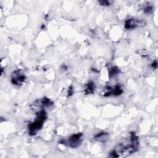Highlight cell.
Masks as SVG:
<instances>
[{"mask_svg": "<svg viewBox=\"0 0 158 158\" xmlns=\"http://www.w3.org/2000/svg\"><path fill=\"white\" fill-rule=\"evenodd\" d=\"M46 118L47 114L45 111L42 110L38 112L35 121L29 125V129L30 135H35L42 128Z\"/></svg>", "mask_w": 158, "mask_h": 158, "instance_id": "1", "label": "cell"}, {"mask_svg": "<svg viewBox=\"0 0 158 158\" xmlns=\"http://www.w3.org/2000/svg\"><path fill=\"white\" fill-rule=\"evenodd\" d=\"M146 24V21L144 19H130L126 21L125 27L127 30H132L137 27H143Z\"/></svg>", "mask_w": 158, "mask_h": 158, "instance_id": "2", "label": "cell"}, {"mask_svg": "<svg viewBox=\"0 0 158 158\" xmlns=\"http://www.w3.org/2000/svg\"><path fill=\"white\" fill-rule=\"evenodd\" d=\"M83 140V134L77 133L72 135L67 141V143L70 147L75 148L80 146Z\"/></svg>", "mask_w": 158, "mask_h": 158, "instance_id": "3", "label": "cell"}, {"mask_svg": "<svg viewBox=\"0 0 158 158\" xmlns=\"http://www.w3.org/2000/svg\"><path fill=\"white\" fill-rule=\"evenodd\" d=\"M25 80V76L20 70L15 71L11 76V82L14 85H19Z\"/></svg>", "mask_w": 158, "mask_h": 158, "instance_id": "4", "label": "cell"}, {"mask_svg": "<svg viewBox=\"0 0 158 158\" xmlns=\"http://www.w3.org/2000/svg\"><path fill=\"white\" fill-rule=\"evenodd\" d=\"M109 138V134L106 132H101L95 136V139L99 142H105Z\"/></svg>", "mask_w": 158, "mask_h": 158, "instance_id": "5", "label": "cell"}, {"mask_svg": "<svg viewBox=\"0 0 158 158\" xmlns=\"http://www.w3.org/2000/svg\"><path fill=\"white\" fill-rule=\"evenodd\" d=\"M95 83L93 82H89L85 85V93L87 95L92 94L95 92Z\"/></svg>", "mask_w": 158, "mask_h": 158, "instance_id": "6", "label": "cell"}, {"mask_svg": "<svg viewBox=\"0 0 158 158\" xmlns=\"http://www.w3.org/2000/svg\"><path fill=\"white\" fill-rule=\"evenodd\" d=\"M153 10V7L152 6L151 4H146V6L143 9L144 13L146 14H150V13H152Z\"/></svg>", "mask_w": 158, "mask_h": 158, "instance_id": "7", "label": "cell"}, {"mask_svg": "<svg viewBox=\"0 0 158 158\" xmlns=\"http://www.w3.org/2000/svg\"><path fill=\"white\" fill-rule=\"evenodd\" d=\"M118 72H119V70H118L117 67H112V68H111L109 70V76L111 77H113V76L117 75L118 73Z\"/></svg>", "mask_w": 158, "mask_h": 158, "instance_id": "8", "label": "cell"}, {"mask_svg": "<svg viewBox=\"0 0 158 158\" xmlns=\"http://www.w3.org/2000/svg\"><path fill=\"white\" fill-rule=\"evenodd\" d=\"M112 3V1H99V3L101 6H109Z\"/></svg>", "mask_w": 158, "mask_h": 158, "instance_id": "9", "label": "cell"}, {"mask_svg": "<svg viewBox=\"0 0 158 158\" xmlns=\"http://www.w3.org/2000/svg\"><path fill=\"white\" fill-rule=\"evenodd\" d=\"M157 61H154L153 63H152V67H153V68L154 69H156L157 68Z\"/></svg>", "mask_w": 158, "mask_h": 158, "instance_id": "10", "label": "cell"}, {"mask_svg": "<svg viewBox=\"0 0 158 158\" xmlns=\"http://www.w3.org/2000/svg\"><path fill=\"white\" fill-rule=\"evenodd\" d=\"M73 94V90L72 89V88H70V89L69 90V92H68V95H69V96H71V95H72Z\"/></svg>", "mask_w": 158, "mask_h": 158, "instance_id": "11", "label": "cell"}]
</instances>
